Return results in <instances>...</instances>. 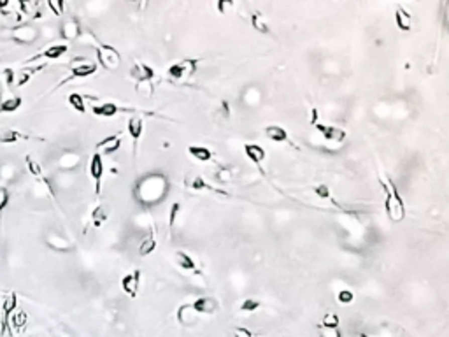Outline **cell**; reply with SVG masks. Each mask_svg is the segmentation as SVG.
<instances>
[{
	"label": "cell",
	"mask_w": 449,
	"mask_h": 337,
	"mask_svg": "<svg viewBox=\"0 0 449 337\" xmlns=\"http://www.w3.org/2000/svg\"><path fill=\"white\" fill-rule=\"evenodd\" d=\"M167 188H169V183L163 174H146L135 184L134 197L141 205H153L163 200Z\"/></svg>",
	"instance_id": "1"
},
{
	"label": "cell",
	"mask_w": 449,
	"mask_h": 337,
	"mask_svg": "<svg viewBox=\"0 0 449 337\" xmlns=\"http://www.w3.org/2000/svg\"><path fill=\"white\" fill-rule=\"evenodd\" d=\"M381 186H383L384 193H386V202H384V205H386V212H388V216H390V219L395 223L404 219V216H405L404 200H402L397 186H395L391 181H390V184L381 183Z\"/></svg>",
	"instance_id": "2"
},
{
	"label": "cell",
	"mask_w": 449,
	"mask_h": 337,
	"mask_svg": "<svg viewBox=\"0 0 449 337\" xmlns=\"http://www.w3.org/2000/svg\"><path fill=\"white\" fill-rule=\"evenodd\" d=\"M97 51V58L98 63L104 67L105 70H118L121 65V56L118 53L116 48L109 44H98V48L95 49Z\"/></svg>",
	"instance_id": "3"
},
{
	"label": "cell",
	"mask_w": 449,
	"mask_h": 337,
	"mask_svg": "<svg viewBox=\"0 0 449 337\" xmlns=\"http://www.w3.org/2000/svg\"><path fill=\"white\" fill-rule=\"evenodd\" d=\"M197 65H198L197 58H186V60H183V62H177V63H174V65H170L167 72H169V76L174 77V79H183V77H188V76H191V74H195Z\"/></svg>",
	"instance_id": "4"
},
{
	"label": "cell",
	"mask_w": 449,
	"mask_h": 337,
	"mask_svg": "<svg viewBox=\"0 0 449 337\" xmlns=\"http://www.w3.org/2000/svg\"><path fill=\"white\" fill-rule=\"evenodd\" d=\"M39 35H41L39 28L27 23V25H20V27L14 28L11 37H13L16 42H20V44H34V42L39 39Z\"/></svg>",
	"instance_id": "5"
},
{
	"label": "cell",
	"mask_w": 449,
	"mask_h": 337,
	"mask_svg": "<svg viewBox=\"0 0 449 337\" xmlns=\"http://www.w3.org/2000/svg\"><path fill=\"white\" fill-rule=\"evenodd\" d=\"M97 72V63L86 58H74L70 62V77H88Z\"/></svg>",
	"instance_id": "6"
},
{
	"label": "cell",
	"mask_w": 449,
	"mask_h": 337,
	"mask_svg": "<svg viewBox=\"0 0 449 337\" xmlns=\"http://www.w3.org/2000/svg\"><path fill=\"white\" fill-rule=\"evenodd\" d=\"M90 176L95 181V193L100 195L102 191V177H104V158L100 153H93L90 160Z\"/></svg>",
	"instance_id": "7"
},
{
	"label": "cell",
	"mask_w": 449,
	"mask_h": 337,
	"mask_svg": "<svg viewBox=\"0 0 449 337\" xmlns=\"http://www.w3.org/2000/svg\"><path fill=\"white\" fill-rule=\"evenodd\" d=\"M121 288H123V292L127 293L128 297L135 299L139 293V288H141V271L135 269V271L130 272V274H125L123 278H121Z\"/></svg>",
	"instance_id": "8"
},
{
	"label": "cell",
	"mask_w": 449,
	"mask_h": 337,
	"mask_svg": "<svg viewBox=\"0 0 449 337\" xmlns=\"http://www.w3.org/2000/svg\"><path fill=\"white\" fill-rule=\"evenodd\" d=\"M46 244H48L53 251H56V253H67V251H70L74 248V244L70 243L67 237L60 236V234H56V232L46 234Z\"/></svg>",
	"instance_id": "9"
},
{
	"label": "cell",
	"mask_w": 449,
	"mask_h": 337,
	"mask_svg": "<svg viewBox=\"0 0 449 337\" xmlns=\"http://www.w3.org/2000/svg\"><path fill=\"white\" fill-rule=\"evenodd\" d=\"M81 32H83V28H81V25L77 23V20H67L62 23V27H60V35H62L63 41H77L81 35Z\"/></svg>",
	"instance_id": "10"
},
{
	"label": "cell",
	"mask_w": 449,
	"mask_h": 337,
	"mask_svg": "<svg viewBox=\"0 0 449 337\" xmlns=\"http://www.w3.org/2000/svg\"><path fill=\"white\" fill-rule=\"evenodd\" d=\"M316 130L321 132V136L325 137L326 141H333V143H342V141L348 137L344 129H339V127H328V125H321L318 123L316 125Z\"/></svg>",
	"instance_id": "11"
},
{
	"label": "cell",
	"mask_w": 449,
	"mask_h": 337,
	"mask_svg": "<svg viewBox=\"0 0 449 337\" xmlns=\"http://www.w3.org/2000/svg\"><path fill=\"white\" fill-rule=\"evenodd\" d=\"M130 77L137 83H146V81H151L155 77V70L146 63H135L130 69Z\"/></svg>",
	"instance_id": "12"
},
{
	"label": "cell",
	"mask_w": 449,
	"mask_h": 337,
	"mask_svg": "<svg viewBox=\"0 0 449 337\" xmlns=\"http://www.w3.org/2000/svg\"><path fill=\"white\" fill-rule=\"evenodd\" d=\"M193 309L197 311L198 314H211L214 313V311H218L219 304L216 299H212V297H200V299H197L193 304Z\"/></svg>",
	"instance_id": "13"
},
{
	"label": "cell",
	"mask_w": 449,
	"mask_h": 337,
	"mask_svg": "<svg viewBox=\"0 0 449 337\" xmlns=\"http://www.w3.org/2000/svg\"><path fill=\"white\" fill-rule=\"evenodd\" d=\"M16 304H18V297L16 293H9V295L4 299L2 304V330H7L9 328V320H11V314L13 311L16 309Z\"/></svg>",
	"instance_id": "14"
},
{
	"label": "cell",
	"mask_w": 449,
	"mask_h": 337,
	"mask_svg": "<svg viewBox=\"0 0 449 337\" xmlns=\"http://www.w3.org/2000/svg\"><path fill=\"white\" fill-rule=\"evenodd\" d=\"M120 148H121L120 136H111L97 144V153H100L102 157H104V155H113V153H116Z\"/></svg>",
	"instance_id": "15"
},
{
	"label": "cell",
	"mask_w": 449,
	"mask_h": 337,
	"mask_svg": "<svg viewBox=\"0 0 449 337\" xmlns=\"http://www.w3.org/2000/svg\"><path fill=\"white\" fill-rule=\"evenodd\" d=\"M81 164V157L77 153H74V151H67V153H63L62 157L58 158V162H56V165H58L60 170H74L77 169Z\"/></svg>",
	"instance_id": "16"
},
{
	"label": "cell",
	"mask_w": 449,
	"mask_h": 337,
	"mask_svg": "<svg viewBox=\"0 0 449 337\" xmlns=\"http://www.w3.org/2000/svg\"><path fill=\"white\" fill-rule=\"evenodd\" d=\"M197 318H198V313L193 309L191 304H183V306L177 309V320H179V323L193 325L195 321H197Z\"/></svg>",
	"instance_id": "17"
},
{
	"label": "cell",
	"mask_w": 449,
	"mask_h": 337,
	"mask_svg": "<svg viewBox=\"0 0 449 337\" xmlns=\"http://www.w3.org/2000/svg\"><path fill=\"white\" fill-rule=\"evenodd\" d=\"M127 130H128V134H130L132 141L137 144V141L141 139L142 132H144V123H142V118H139V116H132V118L128 120Z\"/></svg>",
	"instance_id": "18"
},
{
	"label": "cell",
	"mask_w": 449,
	"mask_h": 337,
	"mask_svg": "<svg viewBox=\"0 0 449 337\" xmlns=\"http://www.w3.org/2000/svg\"><path fill=\"white\" fill-rule=\"evenodd\" d=\"M244 151H246V157H248L253 164L260 165L263 160H265V150H263L260 144H246Z\"/></svg>",
	"instance_id": "19"
},
{
	"label": "cell",
	"mask_w": 449,
	"mask_h": 337,
	"mask_svg": "<svg viewBox=\"0 0 449 337\" xmlns=\"http://www.w3.org/2000/svg\"><path fill=\"white\" fill-rule=\"evenodd\" d=\"M265 137L274 143H284L288 141V132L279 125H269L265 127Z\"/></svg>",
	"instance_id": "20"
},
{
	"label": "cell",
	"mask_w": 449,
	"mask_h": 337,
	"mask_svg": "<svg viewBox=\"0 0 449 337\" xmlns=\"http://www.w3.org/2000/svg\"><path fill=\"white\" fill-rule=\"evenodd\" d=\"M395 21H397V27L400 28V30H404V32L411 30L412 16L405 9H402V7H397V11H395Z\"/></svg>",
	"instance_id": "21"
},
{
	"label": "cell",
	"mask_w": 449,
	"mask_h": 337,
	"mask_svg": "<svg viewBox=\"0 0 449 337\" xmlns=\"http://www.w3.org/2000/svg\"><path fill=\"white\" fill-rule=\"evenodd\" d=\"M120 111L121 109L118 107L116 104H113V102H105V104H100V105H93V115L95 116H102V118H113V116H116Z\"/></svg>",
	"instance_id": "22"
},
{
	"label": "cell",
	"mask_w": 449,
	"mask_h": 337,
	"mask_svg": "<svg viewBox=\"0 0 449 337\" xmlns=\"http://www.w3.org/2000/svg\"><path fill=\"white\" fill-rule=\"evenodd\" d=\"M174 262H176L177 267L184 269V271H195V269H197L195 260L188 253H184V251H176V253H174Z\"/></svg>",
	"instance_id": "23"
},
{
	"label": "cell",
	"mask_w": 449,
	"mask_h": 337,
	"mask_svg": "<svg viewBox=\"0 0 449 337\" xmlns=\"http://www.w3.org/2000/svg\"><path fill=\"white\" fill-rule=\"evenodd\" d=\"M188 153H190L193 158H197L198 162H211L212 157H214L212 151L204 146H190L188 148Z\"/></svg>",
	"instance_id": "24"
},
{
	"label": "cell",
	"mask_w": 449,
	"mask_h": 337,
	"mask_svg": "<svg viewBox=\"0 0 449 337\" xmlns=\"http://www.w3.org/2000/svg\"><path fill=\"white\" fill-rule=\"evenodd\" d=\"M156 250V237L155 234H149V236H146L144 239H142L141 246H139V255L141 257H148L149 253H153V251Z\"/></svg>",
	"instance_id": "25"
},
{
	"label": "cell",
	"mask_w": 449,
	"mask_h": 337,
	"mask_svg": "<svg viewBox=\"0 0 449 337\" xmlns=\"http://www.w3.org/2000/svg\"><path fill=\"white\" fill-rule=\"evenodd\" d=\"M67 46L65 44H53V46H49V48H46L44 51L41 53V56H44V58H48V60H56V58H60V56H63L67 53Z\"/></svg>",
	"instance_id": "26"
},
{
	"label": "cell",
	"mask_w": 449,
	"mask_h": 337,
	"mask_svg": "<svg viewBox=\"0 0 449 337\" xmlns=\"http://www.w3.org/2000/svg\"><path fill=\"white\" fill-rule=\"evenodd\" d=\"M42 67L44 65H37V67H34V69H32V67H23V69H20L18 70V76H16V86H23V84H27L28 81H30V77L34 76L35 72H37V70H41Z\"/></svg>",
	"instance_id": "27"
},
{
	"label": "cell",
	"mask_w": 449,
	"mask_h": 337,
	"mask_svg": "<svg viewBox=\"0 0 449 337\" xmlns=\"http://www.w3.org/2000/svg\"><path fill=\"white\" fill-rule=\"evenodd\" d=\"M251 27L255 28L256 32H260V34H270L269 23L265 21V18H263L262 13H253L251 14Z\"/></svg>",
	"instance_id": "28"
},
{
	"label": "cell",
	"mask_w": 449,
	"mask_h": 337,
	"mask_svg": "<svg viewBox=\"0 0 449 337\" xmlns=\"http://www.w3.org/2000/svg\"><path fill=\"white\" fill-rule=\"evenodd\" d=\"M21 104H23V100H21L20 97L4 98L2 104H0V113H7V115H11V113H16L18 109L21 107Z\"/></svg>",
	"instance_id": "29"
},
{
	"label": "cell",
	"mask_w": 449,
	"mask_h": 337,
	"mask_svg": "<svg viewBox=\"0 0 449 337\" xmlns=\"http://www.w3.org/2000/svg\"><path fill=\"white\" fill-rule=\"evenodd\" d=\"M25 139L23 134H20L18 130H13V129H6L0 132V143L2 144H14L18 143V141Z\"/></svg>",
	"instance_id": "30"
},
{
	"label": "cell",
	"mask_w": 449,
	"mask_h": 337,
	"mask_svg": "<svg viewBox=\"0 0 449 337\" xmlns=\"http://www.w3.org/2000/svg\"><path fill=\"white\" fill-rule=\"evenodd\" d=\"M69 105L77 113L86 111V102H84V97L81 93H70L69 95Z\"/></svg>",
	"instance_id": "31"
},
{
	"label": "cell",
	"mask_w": 449,
	"mask_h": 337,
	"mask_svg": "<svg viewBox=\"0 0 449 337\" xmlns=\"http://www.w3.org/2000/svg\"><path fill=\"white\" fill-rule=\"evenodd\" d=\"M14 176H16V167H14L13 164L0 165V179L6 181V183H9V181H13Z\"/></svg>",
	"instance_id": "32"
},
{
	"label": "cell",
	"mask_w": 449,
	"mask_h": 337,
	"mask_svg": "<svg viewBox=\"0 0 449 337\" xmlns=\"http://www.w3.org/2000/svg\"><path fill=\"white\" fill-rule=\"evenodd\" d=\"M20 9L23 14H27V16H32V14H37V9H39V4L34 2V0H21L20 2Z\"/></svg>",
	"instance_id": "33"
},
{
	"label": "cell",
	"mask_w": 449,
	"mask_h": 337,
	"mask_svg": "<svg viewBox=\"0 0 449 337\" xmlns=\"http://www.w3.org/2000/svg\"><path fill=\"white\" fill-rule=\"evenodd\" d=\"M77 41L81 42V44H86V46H93L95 49L98 48V44H100V42L97 41V37H95L93 34H91V32H88V30H84V32H81V35H79V39H77Z\"/></svg>",
	"instance_id": "34"
},
{
	"label": "cell",
	"mask_w": 449,
	"mask_h": 337,
	"mask_svg": "<svg viewBox=\"0 0 449 337\" xmlns=\"http://www.w3.org/2000/svg\"><path fill=\"white\" fill-rule=\"evenodd\" d=\"M188 186H190L191 190H205V188H207V190H214V188H212L211 184L205 183V181L202 179L200 176H195L191 181H188ZM214 191H216V190H214Z\"/></svg>",
	"instance_id": "35"
},
{
	"label": "cell",
	"mask_w": 449,
	"mask_h": 337,
	"mask_svg": "<svg viewBox=\"0 0 449 337\" xmlns=\"http://www.w3.org/2000/svg\"><path fill=\"white\" fill-rule=\"evenodd\" d=\"M105 218H107V211H105L104 205H98L97 209L93 211V225L97 227H102V223L105 221Z\"/></svg>",
	"instance_id": "36"
},
{
	"label": "cell",
	"mask_w": 449,
	"mask_h": 337,
	"mask_svg": "<svg viewBox=\"0 0 449 337\" xmlns=\"http://www.w3.org/2000/svg\"><path fill=\"white\" fill-rule=\"evenodd\" d=\"M48 7L51 9L53 14H56V16H62V14L65 13V2H63V0H49Z\"/></svg>",
	"instance_id": "37"
},
{
	"label": "cell",
	"mask_w": 449,
	"mask_h": 337,
	"mask_svg": "<svg viewBox=\"0 0 449 337\" xmlns=\"http://www.w3.org/2000/svg\"><path fill=\"white\" fill-rule=\"evenodd\" d=\"M260 306H262V304H260L256 299H246L244 302L241 304V311L242 313H253V311L260 309Z\"/></svg>",
	"instance_id": "38"
},
{
	"label": "cell",
	"mask_w": 449,
	"mask_h": 337,
	"mask_svg": "<svg viewBox=\"0 0 449 337\" xmlns=\"http://www.w3.org/2000/svg\"><path fill=\"white\" fill-rule=\"evenodd\" d=\"M25 162H27L30 174H34V176H37V177L42 176V167H41V164H39L37 160H34L32 157H27V158H25Z\"/></svg>",
	"instance_id": "39"
},
{
	"label": "cell",
	"mask_w": 449,
	"mask_h": 337,
	"mask_svg": "<svg viewBox=\"0 0 449 337\" xmlns=\"http://www.w3.org/2000/svg\"><path fill=\"white\" fill-rule=\"evenodd\" d=\"M321 327H326V328H339V316L335 313H328L325 314V318H323L321 321Z\"/></svg>",
	"instance_id": "40"
},
{
	"label": "cell",
	"mask_w": 449,
	"mask_h": 337,
	"mask_svg": "<svg viewBox=\"0 0 449 337\" xmlns=\"http://www.w3.org/2000/svg\"><path fill=\"white\" fill-rule=\"evenodd\" d=\"M179 209H181L179 202H174V204L170 205V214H169V227H170V230H174V227H176V218H177V214H179Z\"/></svg>",
	"instance_id": "41"
},
{
	"label": "cell",
	"mask_w": 449,
	"mask_h": 337,
	"mask_svg": "<svg viewBox=\"0 0 449 337\" xmlns=\"http://www.w3.org/2000/svg\"><path fill=\"white\" fill-rule=\"evenodd\" d=\"M135 90H137V93L144 95V97H151V95H153V84H151V81H146V83H137Z\"/></svg>",
	"instance_id": "42"
},
{
	"label": "cell",
	"mask_w": 449,
	"mask_h": 337,
	"mask_svg": "<svg viewBox=\"0 0 449 337\" xmlns=\"http://www.w3.org/2000/svg\"><path fill=\"white\" fill-rule=\"evenodd\" d=\"M314 193L319 198H330V188L325 183H319L318 186H314Z\"/></svg>",
	"instance_id": "43"
},
{
	"label": "cell",
	"mask_w": 449,
	"mask_h": 337,
	"mask_svg": "<svg viewBox=\"0 0 449 337\" xmlns=\"http://www.w3.org/2000/svg\"><path fill=\"white\" fill-rule=\"evenodd\" d=\"M337 299L341 304H351L353 300H355V295H353V292H349V290H341Z\"/></svg>",
	"instance_id": "44"
},
{
	"label": "cell",
	"mask_w": 449,
	"mask_h": 337,
	"mask_svg": "<svg viewBox=\"0 0 449 337\" xmlns=\"http://www.w3.org/2000/svg\"><path fill=\"white\" fill-rule=\"evenodd\" d=\"M319 337H342L339 328H326L319 325Z\"/></svg>",
	"instance_id": "45"
},
{
	"label": "cell",
	"mask_w": 449,
	"mask_h": 337,
	"mask_svg": "<svg viewBox=\"0 0 449 337\" xmlns=\"http://www.w3.org/2000/svg\"><path fill=\"white\" fill-rule=\"evenodd\" d=\"M9 191L6 190L4 186H0V211H4V209L7 207V204H9Z\"/></svg>",
	"instance_id": "46"
},
{
	"label": "cell",
	"mask_w": 449,
	"mask_h": 337,
	"mask_svg": "<svg viewBox=\"0 0 449 337\" xmlns=\"http://www.w3.org/2000/svg\"><path fill=\"white\" fill-rule=\"evenodd\" d=\"M4 79H6V84L9 88L14 86V70L13 69H6L4 70Z\"/></svg>",
	"instance_id": "47"
},
{
	"label": "cell",
	"mask_w": 449,
	"mask_h": 337,
	"mask_svg": "<svg viewBox=\"0 0 449 337\" xmlns=\"http://www.w3.org/2000/svg\"><path fill=\"white\" fill-rule=\"evenodd\" d=\"M234 337H253V334L248 330V328L239 327V328H235L234 330Z\"/></svg>",
	"instance_id": "48"
},
{
	"label": "cell",
	"mask_w": 449,
	"mask_h": 337,
	"mask_svg": "<svg viewBox=\"0 0 449 337\" xmlns=\"http://www.w3.org/2000/svg\"><path fill=\"white\" fill-rule=\"evenodd\" d=\"M232 7H234V2H225V0L218 2V9L221 11V14H227V9H232Z\"/></svg>",
	"instance_id": "49"
},
{
	"label": "cell",
	"mask_w": 449,
	"mask_h": 337,
	"mask_svg": "<svg viewBox=\"0 0 449 337\" xmlns=\"http://www.w3.org/2000/svg\"><path fill=\"white\" fill-rule=\"evenodd\" d=\"M11 2H7V0H0V9H6V7H9Z\"/></svg>",
	"instance_id": "50"
}]
</instances>
